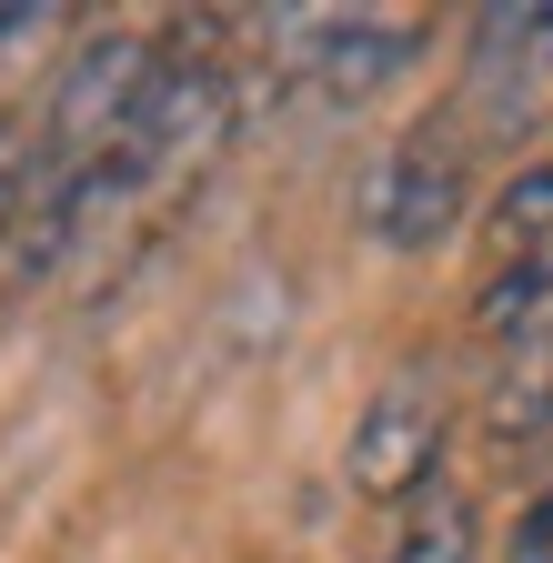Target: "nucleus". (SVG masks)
Returning a JSON list of instances; mask_svg holds the SVG:
<instances>
[{"label": "nucleus", "mask_w": 553, "mask_h": 563, "mask_svg": "<svg viewBox=\"0 0 553 563\" xmlns=\"http://www.w3.org/2000/svg\"><path fill=\"white\" fill-rule=\"evenodd\" d=\"M162 60L172 51L152 31H101V41H81L71 60H60L51 111L31 121V191H60V181H81L91 162H111L131 141V121H142Z\"/></svg>", "instance_id": "nucleus-1"}, {"label": "nucleus", "mask_w": 553, "mask_h": 563, "mask_svg": "<svg viewBox=\"0 0 553 563\" xmlns=\"http://www.w3.org/2000/svg\"><path fill=\"white\" fill-rule=\"evenodd\" d=\"M433 463H443V383L433 373H392L363 402V422H353L342 483L373 493V504H412V493H433Z\"/></svg>", "instance_id": "nucleus-2"}, {"label": "nucleus", "mask_w": 553, "mask_h": 563, "mask_svg": "<svg viewBox=\"0 0 553 563\" xmlns=\"http://www.w3.org/2000/svg\"><path fill=\"white\" fill-rule=\"evenodd\" d=\"M272 31L292 41L283 60L322 101H363V91L392 81V70H412V51H423V21H412V11H292Z\"/></svg>", "instance_id": "nucleus-3"}, {"label": "nucleus", "mask_w": 553, "mask_h": 563, "mask_svg": "<svg viewBox=\"0 0 553 563\" xmlns=\"http://www.w3.org/2000/svg\"><path fill=\"white\" fill-rule=\"evenodd\" d=\"M463 201H473L463 152H453V141H433V131H412V141H392V152L363 172V232H373L383 252H433V242L463 222Z\"/></svg>", "instance_id": "nucleus-4"}, {"label": "nucleus", "mask_w": 553, "mask_h": 563, "mask_svg": "<svg viewBox=\"0 0 553 563\" xmlns=\"http://www.w3.org/2000/svg\"><path fill=\"white\" fill-rule=\"evenodd\" d=\"M473 322L494 332V342H553V252H533V262H504L494 282H483V302H473Z\"/></svg>", "instance_id": "nucleus-5"}, {"label": "nucleus", "mask_w": 553, "mask_h": 563, "mask_svg": "<svg viewBox=\"0 0 553 563\" xmlns=\"http://www.w3.org/2000/svg\"><path fill=\"white\" fill-rule=\"evenodd\" d=\"M473 504L453 483H433V493H412L402 504V533H392V563H473Z\"/></svg>", "instance_id": "nucleus-6"}, {"label": "nucleus", "mask_w": 553, "mask_h": 563, "mask_svg": "<svg viewBox=\"0 0 553 563\" xmlns=\"http://www.w3.org/2000/svg\"><path fill=\"white\" fill-rule=\"evenodd\" d=\"M494 242H504V262L553 252V162H523V172L494 191Z\"/></svg>", "instance_id": "nucleus-7"}, {"label": "nucleus", "mask_w": 553, "mask_h": 563, "mask_svg": "<svg viewBox=\"0 0 553 563\" xmlns=\"http://www.w3.org/2000/svg\"><path fill=\"white\" fill-rule=\"evenodd\" d=\"M543 422H553V363H523V373L494 393V433L523 443V433H543Z\"/></svg>", "instance_id": "nucleus-8"}, {"label": "nucleus", "mask_w": 553, "mask_h": 563, "mask_svg": "<svg viewBox=\"0 0 553 563\" xmlns=\"http://www.w3.org/2000/svg\"><path fill=\"white\" fill-rule=\"evenodd\" d=\"M31 211V121H0V242Z\"/></svg>", "instance_id": "nucleus-9"}, {"label": "nucleus", "mask_w": 553, "mask_h": 563, "mask_svg": "<svg viewBox=\"0 0 553 563\" xmlns=\"http://www.w3.org/2000/svg\"><path fill=\"white\" fill-rule=\"evenodd\" d=\"M504 563H553V493H533V504L513 514V533H504Z\"/></svg>", "instance_id": "nucleus-10"}, {"label": "nucleus", "mask_w": 553, "mask_h": 563, "mask_svg": "<svg viewBox=\"0 0 553 563\" xmlns=\"http://www.w3.org/2000/svg\"><path fill=\"white\" fill-rule=\"evenodd\" d=\"M60 31V11H41V0H21V11H0V51L11 41H51Z\"/></svg>", "instance_id": "nucleus-11"}]
</instances>
